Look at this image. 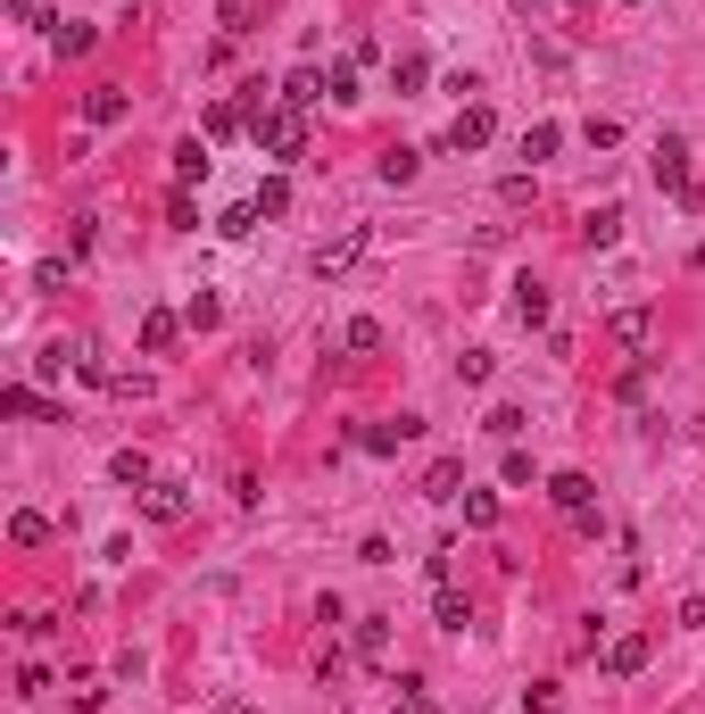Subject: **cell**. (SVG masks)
<instances>
[{
    "label": "cell",
    "instance_id": "obj_1",
    "mask_svg": "<svg viewBox=\"0 0 705 714\" xmlns=\"http://www.w3.org/2000/svg\"><path fill=\"white\" fill-rule=\"evenodd\" d=\"M249 142H258L266 158H299V150H307V109H291V100H258Z\"/></svg>",
    "mask_w": 705,
    "mask_h": 714
},
{
    "label": "cell",
    "instance_id": "obj_2",
    "mask_svg": "<svg viewBox=\"0 0 705 714\" xmlns=\"http://www.w3.org/2000/svg\"><path fill=\"white\" fill-rule=\"evenodd\" d=\"M648 175H656V191H672V200H689V142L681 133H664V142H656V158H648Z\"/></svg>",
    "mask_w": 705,
    "mask_h": 714
},
{
    "label": "cell",
    "instance_id": "obj_3",
    "mask_svg": "<svg viewBox=\"0 0 705 714\" xmlns=\"http://www.w3.org/2000/svg\"><path fill=\"white\" fill-rule=\"evenodd\" d=\"M366 249H373V233H366V225H357V233H340V242H324V249H316V258H307V266H316V275H324V282H333V275H349V266H357V258H366Z\"/></svg>",
    "mask_w": 705,
    "mask_h": 714
},
{
    "label": "cell",
    "instance_id": "obj_4",
    "mask_svg": "<svg viewBox=\"0 0 705 714\" xmlns=\"http://www.w3.org/2000/svg\"><path fill=\"white\" fill-rule=\"evenodd\" d=\"M490 133H499V116H490L482 100H465V109H457V125H448V150H482Z\"/></svg>",
    "mask_w": 705,
    "mask_h": 714
},
{
    "label": "cell",
    "instance_id": "obj_5",
    "mask_svg": "<svg viewBox=\"0 0 705 714\" xmlns=\"http://www.w3.org/2000/svg\"><path fill=\"white\" fill-rule=\"evenodd\" d=\"M125 116H133L125 83H92V92H83V125H125Z\"/></svg>",
    "mask_w": 705,
    "mask_h": 714
},
{
    "label": "cell",
    "instance_id": "obj_6",
    "mask_svg": "<svg viewBox=\"0 0 705 714\" xmlns=\"http://www.w3.org/2000/svg\"><path fill=\"white\" fill-rule=\"evenodd\" d=\"M175 341H183V316H175V308H149L142 316V357H167Z\"/></svg>",
    "mask_w": 705,
    "mask_h": 714
},
{
    "label": "cell",
    "instance_id": "obj_7",
    "mask_svg": "<svg viewBox=\"0 0 705 714\" xmlns=\"http://www.w3.org/2000/svg\"><path fill=\"white\" fill-rule=\"evenodd\" d=\"M639 665H648V639H639V632H614V639H606V673H614V681H631Z\"/></svg>",
    "mask_w": 705,
    "mask_h": 714
},
{
    "label": "cell",
    "instance_id": "obj_8",
    "mask_svg": "<svg viewBox=\"0 0 705 714\" xmlns=\"http://www.w3.org/2000/svg\"><path fill=\"white\" fill-rule=\"evenodd\" d=\"M415 433H424V415H399V424H366L357 440H366L373 457H399V440H415Z\"/></svg>",
    "mask_w": 705,
    "mask_h": 714
},
{
    "label": "cell",
    "instance_id": "obj_9",
    "mask_svg": "<svg viewBox=\"0 0 705 714\" xmlns=\"http://www.w3.org/2000/svg\"><path fill=\"white\" fill-rule=\"evenodd\" d=\"M249 116H258V109H242V100H208V133H200V142H233Z\"/></svg>",
    "mask_w": 705,
    "mask_h": 714
},
{
    "label": "cell",
    "instance_id": "obj_10",
    "mask_svg": "<svg viewBox=\"0 0 705 714\" xmlns=\"http://www.w3.org/2000/svg\"><path fill=\"white\" fill-rule=\"evenodd\" d=\"M183 507H191V499H183V482H149V490H142V515H149V524H175Z\"/></svg>",
    "mask_w": 705,
    "mask_h": 714
},
{
    "label": "cell",
    "instance_id": "obj_11",
    "mask_svg": "<svg viewBox=\"0 0 705 714\" xmlns=\"http://www.w3.org/2000/svg\"><path fill=\"white\" fill-rule=\"evenodd\" d=\"M614 341H623V349H648L656 341V308H614Z\"/></svg>",
    "mask_w": 705,
    "mask_h": 714
},
{
    "label": "cell",
    "instance_id": "obj_12",
    "mask_svg": "<svg viewBox=\"0 0 705 714\" xmlns=\"http://www.w3.org/2000/svg\"><path fill=\"white\" fill-rule=\"evenodd\" d=\"M581 242H590V249H614V242H623V208H590V216H581Z\"/></svg>",
    "mask_w": 705,
    "mask_h": 714
},
{
    "label": "cell",
    "instance_id": "obj_13",
    "mask_svg": "<svg viewBox=\"0 0 705 714\" xmlns=\"http://www.w3.org/2000/svg\"><path fill=\"white\" fill-rule=\"evenodd\" d=\"M515 324H523V333H539V324H548V282H531V275L515 282Z\"/></svg>",
    "mask_w": 705,
    "mask_h": 714
},
{
    "label": "cell",
    "instance_id": "obj_14",
    "mask_svg": "<svg viewBox=\"0 0 705 714\" xmlns=\"http://www.w3.org/2000/svg\"><path fill=\"white\" fill-rule=\"evenodd\" d=\"M282 100H291V109H316V100H333V92H324L316 67H291V76H282Z\"/></svg>",
    "mask_w": 705,
    "mask_h": 714
},
{
    "label": "cell",
    "instance_id": "obj_15",
    "mask_svg": "<svg viewBox=\"0 0 705 714\" xmlns=\"http://www.w3.org/2000/svg\"><path fill=\"white\" fill-rule=\"evenodd\" d=\"M357 657H390V615H357Z\"/></svg>",
    "mask_w": 705,
    "mask_h": 714
},
{
    "label": "cell",
    "instance_id": "obj_16",
    "mask_svg": "<svg viewBox=\"0 0 705 714\" xmlns=\"http://www.w3.org/2000/svg\"><path fill=\"white\" fill-rule=\"evenodd\" d=\"M183 324H191V333H216V324H224V300H216V291H191V300H183Z\"/></svg>",
    "mask_w": 705,
    "mask_h": 714
},
{
    "label": "cell",
    "instance_id": "obj_17",
    "mask_svg": "<svg viewBox=\"0 0 705 714\" xmlns=\"http://www.w3.org/2000/svg\"><path fill=\"white\" fill-rule=\"evenodd\" d=\"M191 183H208V142H183V150H175V191H191Z\"/></svg>",
    "mask_w": 705,
    "mask_h": 714
},
{
    "label": "cell",
    "instance_id": "obj_18",
    "mask_svg": "<svg viewBox=\"0 0 705 714\" xmlns=\"http://www.w3.org/2000/svg\"><path fill=\"white\" fill-rule=\"evenodd\" d=\"M258 18H266V0H216V25H224V34H249Z\"/></svg>",
    "mask_w": 705,
    "mask_h": 714
},
{
    "label": "cell",
    "instance_id": "obj_19",
    "mask_svg": "<svg viewBox=\"0 0 705 714\" xmlns=\"http://www.w3.org/2000/svg\"><path fill=\"white\" fill-rule=\"evenodd\" d=\"M548 499H557L564 515H581V507H590V473H557V482H548Z\"/></svg>",
    "mask_w": 705,
    "mask_h": 714
},
{
    "label": "cell",
    "instance_id": "obj_20",
    "mask_svg": "<svg viewBox=\"0 0 705 714\" xmlns=\"http://www.w3.org/2000/svg\"><path fill=\"white\" fill-rule=\"evenodd\" d=\"M51 42H58V58H83L100 34H92V25H75V18H58V25H51Z\"/></svg>",
    "mask_w": 705,
    "mask_h": 714
},
{
    "label": "cell",
    "instance_id": "obj_21",
    "mask_svg": "<svg viewBox=\"0 0 705 714\" xmlns=\"http://www.w3.org/2000/svg\"><path fill=\"white\" fill-rule=\"evenodd\" d=\"M109 473H116V482H125V490H149V482H158L142 449H116V466H109Z\"/></svg>",
    "mask_w": 705,
    "mask_h": 714
},
{
    "label": "cell",
    "instance_id": "obj_22",
    "mask_svg": "<svg viewBox=\"0 0 705 714\" xmlns=\"http://www.w3.org/2000/svg\"><path fill=\"white\" fill-rule=\"evenodd\" d=\"M465 623H473V599L457 582H440V632H465Z\"/></svg>",
    "mask_w": 705,
    "mask_h": 714
},
{
    "label": "cell",
    "instance_id": "obj_23",
    "mask_svg": "<svg viewBox=\"0 0 705 714\" xmlns=\"http://www.w3.org/2000/svg\"><path fill=\"white\" fill-rule=\"evenodd\" d=\"M216 233H224V242H249V233H258V200L224 208V216H216Z\"/></svg>",
    "mask_w": 705,
    "mask_h": 714
},
{
    "label": "cell",
    "instance_id": "obj_24",
    "mask_svg": "<svg viewBox=\"0 0 705 714\" xmlns=\"http://www.w3.org/2000/svg\"><path fill=\"white\" fill-rule=\"evenodd\" d=\"M415 167H424V158H415L407 142H390V150H382V183H415Z\"/></svg>",
    "mask_w": 705,
    "mask_h": 714
},
{
    "label": "cell",
    "instance_id": "obj_25",
    "mask_svg": "<svg viewBox=\"0 0 705 714\" xmlns=\"http://www.w3.org/2000/svg\"><path fill=\"white\" fill-rule=\"evenodd\" d=\"M340 349H357V357L382 349V324H373V316H349V324H340Z\"/></svg>",
    "mask_w": 705,
    "mask_h": 714
},
{
    "label": "cell",
    "instance_id": "obj_26",
    "mask_svg": "<svg viewBox=\"0 0 705 714\" xmlns=\"http://www.w3.org/2000/svg\"><path fill=\"white\" fill-rule=\"evenodd\" d=\"M457 482H465V466H457V457H440V466L424 473V499H457Z\"/></svg>",
    "mask_w": 705,
    "mask_h": 714
},
{
    "label": "cell",
    "instance_id": "obj_27",
    "mask_svg": "<svg viewBox=\"0 0 705 714\" xmlns=\"http://www.w3.org/2000/svg\"><path fill=\"white\" fill-rule=\"evenodd\" d=\"M0 415H51V424H58V408H42L25 382H9V391H0Z\"/></svg>",
    "mask_w": 705,
    "mask_h": 714
},
{
    "label": "cell",
    "instance_id": "obj_28",
    "mask_svg": "<svg viewBox=\"0 0 705 714\" xmlns=\"http://www.w3.org/2000/svg\"><path fill=\"white\" fill-rule=\"evenodd\" d=\"M465 524H473V532L499 524V490H465Z\"/></svg>",
    "mask_w": 705,
    "mask_h": 714
},
{
    "label": "cell",
    "instance_id": "obj_29",
    "mask_svg": "<svg viewBox=\"0 0 705 714\" xmlns=\"http://www.w3.org/2000/svg\"><path fill=\"white\" fill-rule=\"evenodd\" d=\"M424 76H432V67H424V58H399V67H390V92H424Z\"/></svg>",
    "mask_w": 705,
    "mask_h": 714
},
{
    "label": "cell",
    "instance_id": "obj_30",
    "mask_svg": "<svg viewBox=\"0 0 705 714\" xmlns=\"http://www.w3.org/2000/svg\"><path fill=\"white\" fill-rule=\"evenodd\" d=\"M557 142H564L557 125H531V133H523V158H531V167H539V158H557Z\"/></svg>",
    "mask_w": 705,
    "mask_h": 714
},
{
    "label": "cell",
    "instance_id": "obj_31",
    "mask_svg": "<svg viewBox=\"0 0 705 714\" xmlns=\"http://www.w3.org/2000/svg\"><path fill=\"white\" fill-rule=\"evenodd\" d=\"M457 382H465V391H482V382H490V349H465L457 357Z\"/></svg>",
    "mask_w": 705,
    "mask_h": 714
},
{
    "label": "cell",
    "instance_id": "obj_32",
    "mask_svg": "<svg viewBox=\"0 0 705 714\" xmlns=\"http://www.w3.org/2000/svg\"><path fill=\"white\" fill-rule=\"evenodd\" d=\"M390 714H440V706L424 698V681H399V698H390Z\"/></svg>",
    "mask_w": 705,
    "mask_h": 714
},
{
    "label": "cell",
    "instance_id": "obj_33",
    "mask_svg": "<svg viewBox=\"0 0 705 714\" xmlns=\"http://www.w3.org/2000/svg\"><path fill=\"white\" fill-rule=\"evenodd\" d=\"M282 208H291V183H282V175H266V183H258V216H282Z\"/></svg>",
    "mask_w": 705,
    "mask_h": 714
},
{
    "label": "cell",
    "instance_id": "obj_34",
    "mask_svg": "<svg viewBox=\"0 0 705 714\" xmlns=\"http://www.w3.org/2000/svg\"><path fill=\"white\" fill-rule=\"evenodd\" d=\"M523 706H531V714H557L564 690H557V681H531V690H523Z\"/></svg>",
    "mask_w": 705,
    "mask_h": 714
},
{
    "label": "cell",
    "instance_id": "obj_35",
    "mask_svg": "<svg viewBox=\"0 0 705 714\" xmlns=\"http://www.w3.org/2000/svg\"><path fill=\"white\" fill-rule=\"evenodd\" d=\"M324 92H333V100H340V109H349V100H357V67H349V58H340L333 76H324Z\"/></svg>",
    "mask_w": 705,
    "mask_h": 714
},
{
    "label": "cell",
    "instance_id": "obj_36",
    "mask_svg": "<svg viewBox=\"0 0 705 714\" xmlns=\"http://www.w3.org/2000/svg\"><path fill=\"white\" fill-rule=\"evenodd\" d=\"M9 540H18V548H34V540H51V524H42V515H34V507H25V515H18V524H9Z\"/></svg>",
    "mask_w": 705,
    "mask_h": 714
},
{
    "label": "cell",
    "instance_id": "obj_37",
    "mask_svg": "<svg viewBox=\"0 0 705 714\" xmlns=\"http://www.w3.org/2000/svg\"><path fill=\"white\" fill-rule=\"evenodd\" d=\"M167 216H175V233H200V208H191V191H175Z\"/></svg>",
    "mask_w": 705,
    "mask_h": 714
},
{
    "label": "cell",
    "instance_id": "obj_38",
    "mask_svg": "<svg viewBox=\"0 0 705 714\" xmlns=\"http://www.w3.org/2000/svg\"><path fill=\"white\" fill-rule=\"evenodd\" d=\"M499 200H506V208H523V200H539V183H531V175H506Z\"/></svg>",
    "mask_w": 705,
    "mask_h": 714
},
{
    "label": "cell",
    "instance_id": "obj_39",
    "mask_svg": "<svg viewBox=\"0 0 705 714\" xmlns=\"http://www.w3.org/2000/svg\"><path fill=\"white\" fill-rule=\"evenodd\" d=\"M216 714H249V706H216Z\"/></svg>",
    "mask_w": 705,
    "mask_h": 714
},
{
    "label": "cell",
    "instance_id": "obj_40",
    "mask_svg": "<svg viewBox=\"0 0 705 714\" xmlns=\"http://www.w3.org/2000/svg\"><path fill=\"white\" fill-rule=\"evenodd\" d=\"M631 9H639V0H631Z\"/></svg>",
    "mask_w": 705,
    "mask_h": 714
}]
</instances>
